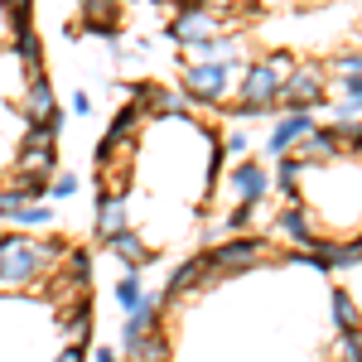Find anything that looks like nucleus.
Segmentation results:
<instances>
[{"instance_id":"obj_1","label":"nucleus","mask_w":362,"mask_h":362,"mask_svg":"<svg viewBox=\"0 0 362 362\" xmlns=\"http://www.w3.org/2000/svg\"><path fill=\"white\" fill-rule=\"evenodd\" d=\"M68 247L63 242H34L20 232H5L0 237V290H29L44 276H54L63 266Z\"/></svg>"},{"instance_id":"obj_2","label":"nucleus","mask_w":362,"mask_h":362,"mask_svg":"<svg viewBox=\"0 0 362 362\" xmlns=\"http://www.w3.org/2000/svg\"><path fill=\"white\" fill-rule=\"evenodd\" d=\"M276 107H280V78L266 68V58L261 63H247V73L237 83V107H232V116L237 121H256V116H271Z\"/></svg>"},{"instance_id":"obj_3","label":"nucleus","mask_w":362,"mask_h":362,"mask_svg":"<svg viewBox=\"0 0 362 362\" xmlns=\"http://www.w3.org/2000/svg\"><path fill=\"white\" fill-rule=\"evenodd\" d=\"M242 73H247L242 58H232V63H189L184 68V92L194 102H223L227 92L242 83Z\"/></svg>"},{"instance_id":"obj_4","label":"nucleus","mask_w":362,"mask_h":362,"mask_svg":"<svg viewBox=\"0 0 362 362\" xmlns=\"http://www.w3.org/2000/svg\"><path fill=\"white\" fill-rule=\"evenodd\" d=\"M54 145H58V126H29L25 145H20V160H15V174L49 184V174H54V165H58Z\"/></svg>"},{"instance_id":"obj_5","label":"nucleus","mask_w":362,"mask_h":362,"mask_svg":"<svg viewBox=\"0 0 362 362\" xmlns=\"http://www.w3.org/2000/svg\"><path fill=\"white\" fill-rule=\"evenodd\" d=\"M266 256H271V242H261V237H232L223 247H213L203 261L227 280V276H242V271H256Z\"/></svg>"},{"instance_id":"obj_6","label":"nucleus","mask_w":362,"mask_h":362,"mask_svg":"<svg viewBox=\"0 0 362 362\" xmlns=\"http://www.w3.org/2000/svg\"><path fill=\"white\" fill-rule=\"evenodd\" d=\"M223 34V10H208V5H179V15L169 20V39L179 44V49H189V44H203V39H218Z\"/></svg>"},{"instance_id":"obj_7","label":"nucleus","mask_w":362,"mask_h":362,"mask_svg":"<svg viewBox=\"0 0 362 362\" xmlns=\"http://www.w3.org/2000/svg\"><path fill=\"white\" fill-rule=\"evenodd\" d=\"M324 102V68L319 63H300L285 87H280V107L285 112H309V107H319Z\"/></svg>"},{"instance_id":"obj_8","label":"nucleus","mask_w":362,"mask_h":362,"mask_svg":"<svg viewBox=\"0 0 362 362\" xmlns=\"http://www.w3.org/2000/svg\"><path fill=\"white\" fill-rule=\"evenodd\" d=\"M227 194H232L237 208L242 203H256V198L271 194V174L256 165V160H242V165H232V174H227Z\"/></svg>"},{"instance_id":"obj_9","label":"nucleus","mask_w":362,"mask_h":362,"mask_svg":"<svg viewBox=\"0 0 362 362\" xmlns=\"http://www.w3.org/2000/svg\"><path fill=\"white\" fill-rule=\"evenodd\" d=\"M285 155H295V160L309 165V169H314V165H334L338 155H343V140H338L334 131H319V126H314V131H309L305 140H295Z\"/></svg>"},{"instance_id":"obj_10","label":"nucleus","mask_w":362,"mask_h":362,"mask_svg":"<svg viewBox=\"0 0 362 362\" xmlns=\"http://www.w3.org/2000/svg\"><path fill=\"white\" fill-rule=\"evenodd\" d=\"M309 131H314V116L309 112H285V116H276V126H271V136H266V155L271 160H280L295 140H305Z\"/></svg>"},{"instance_id":"obj_11","label":"nucleus","mask_w":362,"mask_h":362,"mask_svg":"<svg viewBox=\"0 0 362 362\" xmlns=\"http://www.w3.org/2000/svg\"><path fill=\"white\" fill-rule=\"evenodd\" d=\"M25 121L29 126H63V116L54 107V87L44 78H29V87H25Z\"/></svg>"},{"instance_id":"obj_12","label":"nucleus","mask_w":362,"mask_h":362,"mask_svg":"<svg viewBox=\"0 0 362 362\" xmlns=\"http://www.w3.org/2000/svg\"><path fill=\"white\" fill-rule=\"evenodd\" d=\"M107 247H112V256H121V271H140L150 261V242L140 232H131V227H121L116 237H107Z\"/></svg>"},{"instance_id":"obj_13","label":"nucleus","mask_w":362,"mask_h":362,"mask_svg":"<svg viewBox=\"0 0 362 362\" xmlns=\"http://www.w3.org/2000/svg\"><path fill=\"white\" fill-rule=\"evenodd\" d=\"M160 305H165V295H150L136 314H126V324H121V343H136V338L155 334V329H160Z\"/></svg>"},{"instance_id":"obj_14","label":"nucleus","mask_w":362,"mask_h":362,"mask_svg":"<svg viewBox=\"0 0 362 362\" xmlns=\"http://www.w3.org/2000/svg\"><path fill=\"white\" fill-rule=\"evenodd\" d=\"M121 227H126V198L112 194V189H102V198H97V237L107 242Z\"/></svg>"},{"instance_id":"obj_15","label":"nucleus","mask_w":362,"mask_h":362,"mask_svg":"<svg viewBox=\"0 0 362 362\" xmlns=\"http://www.w3.org/2000/svg\"><path fill=\"white\" fill-rule=\"evenodd\" d=\"M121 362H169V343H165V334L155 329V334L136 338V343H121Z\"/></svg>"},{"instance_id":"obj_16","label":"nucleus","mask_w":362,"mask_h":362,"mask_svg":"<svg viewBox=\"0 0 362 362\" xmlns=\"http://www.w3.org/2000/svg\"><path fill=\"white\" fill-rule=\"evenodd\" d=\"M276 227L290 237V242H295V247H305V251L319 247V237H314V227H309L305 208H285V213H276Z\"/></svg>"},{"instance_id":"obj_17","label":"nucleus","mask_w":362,"mask_h":362,"mask_svg":"<svg viewBox=\"0 0 362 362\" xmlns=\"http://www.w3.org/2000/svg\"><path fill=\"white\" fill-rule=\"evenodd\" d=\"M150 295H155V290L140 285V271H121V280H116V309H121V314H136Z\"/></svg>"},{"instance_id":"obj_18","label":"nucleus","mask_w":362,"mask_h":362,"mask_svg":"<svg viewBox=\"0 0 362 362\" xmlns=\"http://www.w3.org/2000/svg\"><path fill=\"white\" fill-rule=\"evenodd\" d=\"M189 290H203V256H194V261H184L174 276H169L165 285V300H179V295H189Z\"/></svg>"},{"instance_id":"obj_19","label":"nucleus","mask_w":362,"mask_h":362,"mask_svg":"<svg viewBox=\"0 0 362 362\" xmlns=\"http://www.w3.org/2000/svg\"><path fill=\"white\" fill-rule=\"evenodd\" d=\"M334 73H338V92L343 97H362V54H338Z\"/></svg>"},{"instance_id":"obj_20","label":"nucleus","mask_w":362,"mask_h":362,"mask_svg":"<svg viewBox=\"0 0 362 362\" xmlns=\"http://www.w3.org/2000/svg\"><path fill=\"white\" fill-rule=\"evenodd\" d=\"M334 324H338V334H358L362 329V309L348 290H334Z\"/></svg>"},{"instance_id":"obj_21","label":"nucleus","mask_w":362,"mask_h":362,"mask_svg":"<svg viewBox=\"0 0 362 362\" xmlns=\"http://www.w3.org/2000/svg\"><path fill=\"white\" fill-rule=\"evenodd\" d=\"M305 169L309 165H300L295 155H280V160H276V189H280V194H290V198H300V179H305Z\"/></svg>"},{"instance_id":"obj_22","label":"nucleus","mask_w":362,"mask_h":362,"mask_svg":"<svg viewBox=\"0 0 362 362\" xmlns=\"http://www.w3.org/2000/svg\"><path fill=\"white\" fill-rule=\"evenodd\" d=\"M87 334H92V314L78 300V305H68V314H63V338L68 343H87Z\"/></svg>"},{"instance_id":"obj_23","label":"nucleus","mask_w":362,"mask_h":362,"mask_svg":"<svg viewBox=\"0 0 362 362\" xmlns=\"http://www.w3.org/2000/svg\"><path fill=\"white\" fill-rule=\"evenodd\" d=\"M83 25L107 34L116 25V0H83Z\"/></svg>"},{"instance_id":"obj_24","label":"nucleus","mask_w":362,"mask_h":362,"mask_svg":"<svg viewBox=\"0 0 362 362\" xmlns=\"http://www.w3.org/2000/svg\"><path fill=\"white\" fill-rule=\"evenodd\" d=\"M29 203H34V194H29L25 184H15V189H0V223H15V218L25 213Z\"/></svg>"},{"instance_id":"obj_25","label":"nucleus","mask_w":362,"mask_h":362,"mask_svg":"<svg viewBox=\"0 0 362 362\" xmlns=\"http://www.w3.org/2000/svg\"><path fill=\"white\" fill-rule=\"evenodd\" d=\"M140 121H145V107H140V102H126V107L116 112L112 131H116V136H136V131H140Z\"/></svg>"},{"instance_id":"obj_26","label":"nucleus","mask_w":362,"mask_h":362,"mask_svg":"<svg viewBox=\"0 0 362 362\" xmlns=\"http://www.w3.org/2000/svg\"><path fill=\"white\" fill-rule=\"evenodd\" d=\"M15 223H20V227H54V208H49L44 198H34V203H29Z\"/></svg>"},{"instance_id":"obj_27","label":"nucleus","mask_w":362,"mask_h":362,"mask_svg":"<svg viewBox=\"0 0 362 362\" xmlns=\"http://www.w3.org/2000/svg\"><path fill=\"white\" fill-rule=\"evenodd\" d=\"M15 49H20V58H25L29 68H39V63H44V49H39V39H34L29 29H20V34H15Z\"/></svg>"},{"instance_id":"obj_28","label":"nucleus","mask_w":362,"mask_h":362,"mask_svg":"<svg viewBox=\"0 0 362 362\" xmlns=\"http://www.w3.org/2000/svg\"><path fill=\"white\" fill-rule=\"evenodd\" d=\"M266 68H271V73L280 78V87H285V78H290V73H295L300 63H295V54H285V49H276V54H266Z\"/></svg>"},{"instance_id":"obj_29","label":"nucleus","mask_w":362,"mask_h":362,"mask_svg":"<svg viewBox=\"0 0 362 362\" xmlns=\"http://www.w3.org/2000/svg\"><path fill=\"white\" fill-rule=\"evenodd\" d=\"M338 362H362V338L358 334H343V338H338Z\"/></svg>"},{"instance_id":"obj_30","label":"nucleus","mask_w":362,"mask_h":362,"mask_svg":"<svg viewBox=\"0 0 362 362\" xmlns=\"http://www.w3.org/2000/svg\"><path fill=\"white\" fill-rule=\"evenodd\" d=\"M73 194H78V174H58L49 184V198H73Z\"/></svg>"},{"instance_id":"obj_31","label":"nucleus","mask_w":362,"mask_h":362,"mask_svg":"<svg viewBox=\"0 0 362 362\" xmlns=\"http://www.w3.org/2000/svg\"><path fill=\"white\" fill-rule=\"evenodd\" d=\"M247 145H251V136H247V131H232V136L223 140V155H242Z\"/></svg>"},{"instance_id":"obj_32","label":"nucleus","mask_w":362,"mask_h":362,"mask_svg":"<svg viewBox=\"0 0 362 362\" xmlns=\"http://www.w3.org/2000/svg\"><path fill=\"white\" fill-rule=\"evenodd\" d=\"M83 353H87V343H63V353L54 362H83Z\"/></svg>"},{"instance_id":"obj_33","label":"nucleus","mask_w":362,"mask_h":362,"mask_svg":"<svg viewBox=\"0 0 362 362\" xmlns=\"http://www.w3.org/2000/svg\"><path fill=\"white\" fill-rule=\"evenodd\" d=\"M87 107H92V97L87 92H73V116H87Z\"/></svg>"},{"instance_id":"obj_34","label":"nucleus","mask_w":362,"mask_h":362,"mask_svg":"<svg viewBox=\"0 0 362 362\" xmlns=\"http://www.w3.org/2000/svg\"><path fill=\"white\" fill-rule=\"evenodd\" d=\"M0 5H5L10 15H29V5H34V0H0Z\"/></svg>"},{"instance_id":"obj_35","label":"nucleus","mask_w":362,"mask_h":362,"mask_svg":"<svg viewBox=\"0 0 362 362\" xmlns=\"http://www.w3.org/2000/svg\"><path fill=\"white\" fill-rule=\"evenodd\" d=\"M198 5H208V10H232L237 0H198Z\"/></svg>"},{"instance_id":"obj_36","label":"nucleus","mask_w":362,"mask_h":362,"mask_svg":"<svg viewBox=\"0 0 362 362\" xmlns=\"http://www.w3.org/2000/svg\"><path fill=\"white\" fill-rule=\"evenodd\" d=\"M97 362H121V353H112V348H97Z\"/></svg>"},{"instance_id":"obj_37","label":"nucleus","mask_w":362,"mask_h":362,"mask_svg":"<svg viewBox=\"0 0 362 362\" xmlns=\"http://www.w3.org/2000/svg\"><path fill=\"white\" fill-rule=\"evenodd\" d=\"M169 5H189V0H169Z\"/></svg>"}]
</instances>
